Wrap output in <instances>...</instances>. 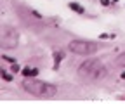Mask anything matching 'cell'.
<instances>
[{"label":"cell","mask_w":125,"mask_h":104,"mask_svg":"<svg viewBox=\"0 0 125 104\" xmlns=\"http://www.w3.org/2000/svg\"><path fill=\"white\" fill-rule=\"evenodd\" d=\"M23 87L28 94L37 95V97H54L57 94V87H54L52 83L33 80V78H26L23 82Z\"/></svg>","instance_id":"1"},{"label":"cell","mask_w":125,"mask_h":104,"mask_svg":"<svg viewBox=\"0 0 125 104\" xmlns=\"http://www.w3.org/2000/svg\"><path fill=\"white\" fill-rule=\"evenodd\" d=\"M78 73H80V76H83V78L97 80V78H103L106 75V68L99 61H96V59H89V61H85L83 64H80Z\"/></svg>","instance_id":"2"},{"label":"cell","mask_w":125,"mask_h":104,"mask_svg":"<svg viewBox=\"0 0 125 104\" xmlns=\"http://www.w3.org/2000/svg\"><path fill=\"white\" fill-rule=\"evenodd\" d=\"M68 49L73 54H80V56H90V54H96L99 50V45H96L94 42L89 40H73L70 42Z\"/></svg>","instance_id":"3"},{"label":"cell","mask_w":125,"mask_h":104,"mask_svg":"<svg viewBox=\"0 0 125 104\" xmlns=\"http://www.w3.org/2000/svg\"><path fill=\"white\" fill-rule=\"evenodd\" d=\"M16 43H18V33L12 31L10 28H5V31L2 33V47H16Z\"/></svg>","instance_id":"4"},{"label":"cell","mask_w":125,"mask_h":104,"mask_svg":"<svg viewBox=\"0 0 125 104\" xmlns=\"http://www.w3.org/2000/svg\"><path fill=\"white\" fill-rule=\"evenodd\" d=\"M23 75L26 76V78H30V76H37L38 75V69H35V68H23Z\"/></svg>","instance_id":"5"},{"label":"cell","mask_w":125,"mask_h":104,"mask_svg":"<svg viewBox=\"0 0 125 104\" xmlns=\"http://www.w3.org/2000/svg\"><path fill=\"white\" fill-rule=\"evenodd\" d=\"M70 9L75 10V12H78V14H83V7H82L80 4H76V2H71V4H70Z\"/></svg>","instance_id":"6"},{"label":"cell","mask_w":125,"mask_h":104,"mask_svg":"<svg viewBox=\"0 0 125 104\" xmlns=\"http://www.w3.org/2000/svg\"><path fill=\"white\" fill-rule=\"evenodd\" d=\"M115 64H116V66H122V68H125V52H122V54L116 57Z\"/></svg>","instance_id":"7"},{"label":"cell","mask_w":125,"mask_h":104,"mask_svg":"<svg viewBox=\"0 0 125 104\" xmlns=\"http://www.w3.org/2000/svg\"><path fill=\"white\" fill-rule=\"evenodd\" d=\"M54 57H56V63H54V69H57V66H59V63H61V59H62V52H56V54H54Z\"/></svg>","instance_id":"8"},{"label":"cell","mask_w":125,"mask_h":104,"mask_svg":"<svg viewBox=\"0 0 125 104\" xmlns=\"http://www.w3.org/2000/svg\"><path fill=\"white\" fill-rule=\"evenodd\" d=\"M2 78L7 80V82H10V80H12V75H10V73H7V71H2Z\"/></svg>","instance_id":"9"},{"label":"cell","mask_w":125,"mask_h":104,"mask_svg":"<svg viewBox=\"0 0 125 104\" xmlns=\"http://www.w3.org/2000/svg\"><path fill=\"white\" fill-rule=\"evenodd\" d=\"M19 71H21V68H19L18 64L14 63V64H12V73H19Z\"/></svg>","instance_id":"10"},{"label":"cell","mask_w":125,"mask_h":104,"mask_svg":"<svg viewBox=\"0 0 125 104\" xmlns=\"http://www.w3.org/2000/svg\"><path fill=\"white\" fill-rule=\"evenodd\" d=\"M101 4H103L104 7H108V5H109V0H101Z\"/></svg>","instance_id":"11"}]
</instances>
